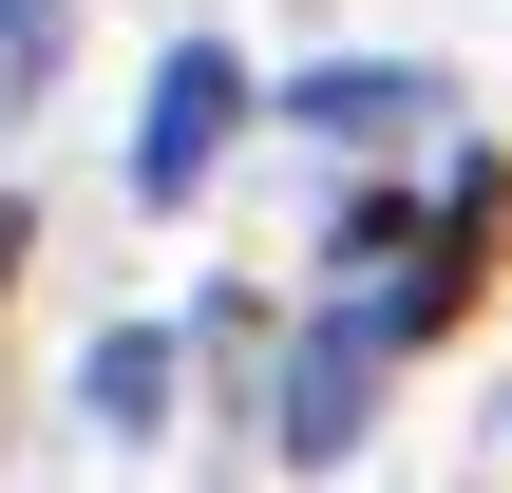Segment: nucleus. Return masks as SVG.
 <instances>
[{"instance_id": "1", "label": "nucleus", "mask_w": 512, "mask_h": 493, "mask_svg": "<svg viewBox=\"0 0 512 493\" xmlns=\"http://www.w3.org/2000/svg\"><path fill=\"white\" fill-rule=\"evenodd\" d=\"M228 133H247V57H228V38H171V57H152V114H133V190L190 209Z\"/></svg>"}, {"instance_id": "2", "label": "nucleus", "mask_w": 512, "mask_h": 493, "mask_svg": "<svg viewBox=\"0 0 512 493\" xmlns=\"http://www.w3.org/2000/svg\"><path fill=\"white\" fill-rule=\"evenodd\" d=\"M380 361H399V304H380V285H361L342 323H304V361H285V456H304V475H342V456H361Z\"/></svg>"}, {"instance_id": "3", "label": "nucleus", "mask_w": 512, "mask_h": 493, "mask_svg": "<svg viewBox=\"0 0 512 493\" xmlns=\"http://www.w3.org/2000/svg\"><path fill=\"white\" fill-rule=\"evenodd\" d=\"M285 114H304L323 152H399V133H437L456 95H437V76H399V57H323V76H285Z\"/></svg>"}, {"instance_id": "4", "label": "nucleus", "mask_w": 512, "mask_h": 493, "mask_svg": "<svg viewBox=\"0 0 512 493\" xmlns=\"http://www.w3.org/2000/svg\"><path fill=\"white\" fill-rule=\"evenodd\" d=\"M57 38H76V0H0V133L57 95Z\"/></svg>"}, {"instance_id": "5", "label": "nucleus", "mask_w": 512, "mask_h": 493, "mask_svg": "<svg viewBox=\"0 0 512 493\" xmlns=\"http://www.w3.org/2000/svg\"><path fill=\"white\" fill-rule=\"evenodd\" d=\"M152 399H171V342H152V323H114V342H95V418H114V437H152Z\"/></svg>"}]
</instances>
